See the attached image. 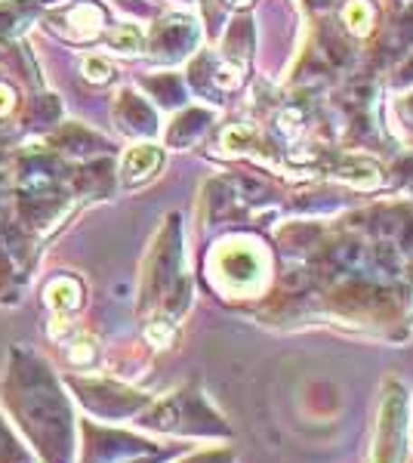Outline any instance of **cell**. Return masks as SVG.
Returning <instances> with one entry per match:
<instances>
[{
    "instance_id": "cell-1",
    "label": "cell",
    "mask_w": 413,
    "mask_h": 463,
    "mask_svg": "<svg viewBox=\"0 0 413 463\" xmlns=\"http://www.w3.org/2000/svg\"><path fill=\"white\" fill-rule=\"evenodd\" d=\"M404 460H408V392H404V386L389 383L382 390V402H380L371 463H404Z\"/></svg>"
},
{
    "instance_id": "cell-2",
    "label": "cell",
    "mask_w": 413,
    "mask_h": 463,
    "mask_svg": "<svg viewBox=\"0 0 413 463\" xmlns=\"http://www.w3.org/2000/svg\"><path fill=\"white\" fill-rule=\"evenodd\" d=\"M142 423H148V427H155V430H170V432H201V436L225 432L220 417L192 392H179V395H173V399L161 402Z\"/></svg>"
},
{
    "instance_id": "cell-3",
    "label": "cell",
    "mask_w": 413,
    "mask_h": 463,
    "mask_svg": "<svg viewBox=\"0 0 413 463\" xmlns=\"http://www.w3.org/2000/svg\"><path fill=\"white\" fill-rule=\"evenodd\" d=\"M80 402L99 417H127V414H136V411L145 405V395L130 392L124 386L115 383H78Z\"/></svg>"
},
{
    "instance_id": "cell-4",
    "label": "cell",
    "mask_w": 413,
    "mask_h": 463,
    "mask_svg": "<svg viewBox=\"0 0 413 463\" xmlns=\"http://www.w3.org/2000/svg\"><path fill=\"white\" fill-rule=\"evenodd\" d=\"M216 272L229 281V288H253L262 275V266L257 253L235 244V248H225L216 257Z\"/></svg>"
},
{
    "instance_id": "cell-5",
    "label": "cell",
    "mask_w": 413,
    "mask_h": 463,
    "mask_svg": "<svg viewBox=\"0 0 413 463\" xmlns=\"http://www.w3.org/2000/svg\"><path fill=\"white\" fill-rule=\"evenodd\" d=\"M161 167V152L155 146H136L127 152L124 158V179L127 183H142L145 176H152Z\"/></svg>"
},
{
    "instance_id": "cell-6",
    "label": "cell",
    "mask_w": 413,
    "mask_h": 463,
    "mask_svg": "<svg viewBox=\"0 0 413 463\" xmlns=\"http://www.w3.org/2000/svg\"><path fill=\"white\" fill-rule=\"evenodd\" d=\"M47 303L56 312H69L74 306H80V285L74 279H56L47 288Z\"/></svg>"
},
{
    "instance_id": "cell-7",
    "label": "cell",
    "mask_w": 413,
    "mask_h": 463,
    "mask_svg": "<svg viewBox=\"0 0 413 463\" xmlns=\"http://www.w3.org/2000/svg\"><path fill=\"white\" fill-rule=\"evenodd\" d=\"M108 41H111V47L121 50V53H136V50L142 47V34H139V28H136V25H121V28H115Z\"/></svg>"
},
{
    "instance_id": "cell-8",
    "label": "cell",
    "mask_w": 413,
    "mask_h": 463,
    "mask_svg": "<svg viewBox=\"0 0 413 463\" xmlns=\"http://www.w3.org/2000/svg\"><path fill=\"white\" fill-rule=\"evenodd\" d=\"M157 257H161V266H173L179 260V250L176 248H173V250H161ZM148 281H152V290H148V294H155V290H161L164 285H170L173 272H152V275H148Z\"/></svg>"
},
{
    "instance_id": "cell-9",
    "label": "cell",
    "mask_w": 413,
    "mask_h": 463,
    "mask_svg": "<svg viewBox=\"0 0 413 463\" xmlns=\"http://www.w3.org/2000/svg\"><path fill=\"white\" fill-rule=\"evenodd\" d=\"M84 74H87V80H93V84H105V80H111V65L99 56H87Z\"/></svg>"
},
{
    "instance_id": "cell-10",
    "label": "cell",
    "mask_w": 413,
    "mask_h": 463,
    "mask_svg": "<svg viewBox=\"0 0 413 463\" xmlns=\"http://www.w3.org/2000/svg\"><path fill=\"white\" fill-rule=\"evenodd\" d=\"M345 22H349L352 28H358V32H367V25H371V10H367L361 0H355V4L345 6Z\"/></svg>"
},
{
    "instance_id": "cell-11",
    "label": "cell",
    "mask_w": 413,
    "mask_h": 463,
    "mask_svg": "<svg viewBox=\"0 0 413 463\" xmlns=\"http://www.w3.org/2000/svg\"><path fill=\"white\" fill-rule=\"evenodd\" d=\"M69 358H71L74 364H80V368H87V364H93V358H96V346L89 340H78L71 346Z\"/></svg>"
},
{
    "instance_id": "cell-12",
    "label": "cell",
    "mask_w": 413,
    "mask_h": 463,
    "mask_svg": "<svg viewBox=\"0 0 413 463\" xmlns=\"http://www.w3.org/2000/svg\"><path fill=\"white\" fill-rule=\"evenodd\" d=\"M13 102H16L13 99V90L6 84H0V115H6V111L13 109Z\"/></svg>"
},
{
    "instance_id": "cell-13",
    "label": "cell",
    "mask_w": 413,
    "mask_h": 463,
    "mask_svg": "<svg viewBox=\"0 0 413 463\" xmlns=\"http://www.w3.org/2000/svg\"><path fill=\"white\" fill-rule=\"evenodd\" d=\"M189 463H231L229 454H204V458H194Z\"/></svg>"
}]
</instances>
